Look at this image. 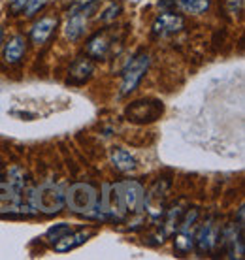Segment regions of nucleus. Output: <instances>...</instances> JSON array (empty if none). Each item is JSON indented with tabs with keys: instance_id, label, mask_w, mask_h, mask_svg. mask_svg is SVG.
Here are the masks:
<instances>
[{
	"instance_id": "1",
	"label": "nucleus",
	"mask_w": 245,
	"mask_h": 260,
	"mask_svg": "<svg viewBox=\"0 0 245 260\" xmlns=\"http://www.w3.org/2000/svg\"><path fill=\"white\" fill-rule=\"evenodd\" d=\"M65 206L72 213L98 219V190L90 183H74L65 190Z\"/></svg>"
},
{
	"instance_id": "23",
	"label": "nucleus",
	"mask_w": 245,
	"mask_h": 260,
	"mask_svg": "<svg viewBox=\"0 0 245 260\" xmlns=\"http://www.w3.org/2000/svg\"><path fill=\"white\" fill-rule=\"evenodd\" d=\"M26 4H28V0H12L10 2V10H12V13L25 12Z\"/></svg>"
},
{
	"instance_id": "16",
	"label": "nucleus",
	"mask_w": 245,
	"mask_h": 260,
	"mask_svg": "<svg viewBox=\"0 0 245 260\" xmlns=\"http://www.w3.org/2000/svg\"><path fill=\"white\" fill-rule=\"evenodd\" d=\"M191 249H194V234L191 228H181L179 234L175 236V251L181 254L189 253Z\"/></svg>"
},
{
	"instance_id": "22",
	"label": "nucleus",
	"mask_w": 245,
	"mask_h": 260,
	"mask_svg": "<svg viewBox=\"0 0 245 260\" xmlns=\"http://www.w3.org/2000/svg\"><path fill=\"white\" fill-rule=\"evenodd\" d=\"M196 217H198V209L193 208L191 211H187V215H185V219L179 222L181 228H193L194 221H196Z\"/></svg>"
},
{
	"instance_id": "11",
	"label": "nucleus",
	"mask_w": 245,
	"mask_h": 260,
	"mask_svg": "<svg viewBox=\"0 0 245 260\" xmlns=\"http://www.w3.org/2000/svg\"><path fill=\"white\" fill-rule=\"evenodd\" d=\"M95 74V64L93 60L87 57H79L72 62L70 70H68V83L72 85H81L87 79H90V76Z\"/></svg>"
},
{
	"instance_id": "5",
	"label": "nucleus",
	"mask_w": 245,
	"mask_h": 260,
	"mask_svg": "<svg viewBox=\"0 0 245 260\" xmlns=\"http://www.w3.org/2000/svg\"><path fill=\"white\" fill-rule=\"evenodd\" d=\"M147 68H149V55H138V57L132 59V62H129L127 70L122 74V85H121L122 96L136 91V87L143 79Z\"/></svg>"
},
{
	"instance_id": "20",
	"label": "nucleus",
	"mask_w": 245,
	"mask_h": 260,
	"mask_svg": "<svg viewBox=\"0 0 245 260\" xmlns=\"http://www.w3.org/2000/svg\"><path fill=\"white\" fill-rule=\"evenodd\" d=\"M47 2H49V0H28V4H26V8H25V15L26 17H33L34 13L38 12V10H42Z\"/></svg>"
},
{
	"instance_id": "9",
	"label": "nucleus",
	"mask_w": 245,
	"mask_h": 260,
	"mask_svg": "<svg viewBox=\"0 0 245 260\" xmlns=\"http://www.w3.org/2000/svg\"><path fill=\"white\" fill-rule=\"evenodd\" d=\"M217 241H219V228L213 224L211 219L204 226H200V230L194 234V245H196V251L200 254L215 249Z\"/></svg>"
},
{
	"instance_id": "10",
	"label": "nucleus",
	"mask_w": 245,
	"mask_h": 260,
	"mask_svg": "<svg viewBox=\"0 0 245 260\" xmlns=\"http://www.w3.org/2000/svg\"><path fill=\"white\" fill-rule=\"evenodd\" d=\"M185 25V21L181 15H175V13H162L155 19L153 23V34L155 36H170V34L179 32Z\"/></svg>"
},
{
	"instance_id": "8",
	"label": "nucleus",
	"mask_w": 245,
	"mask_h": 260,
	"mask_svg": "<svg viewBox=\"0 0 245 260\" xmlns=\"http://www.w3.org/2000/svg\"><path fill=\"white\" fill-rule=\"evenodd\" d=\"M95 234H97V230H93V228H83V230H78V232H68L60 240L55 241L53 247H55L57 253H68V251H74L76 247L83 245L85 241L90 240Z\"/></svg>"
},
{
	"instance_id": "3",
	"label": "nucleus",
	"mask_w": 245,
	"mask_h": 260,
	"mask_svg": "<svg viewBox=\"0 0 245 260\" xmlns=\"http://www.w3.org/2000/svg\"><path fill=\"white\" fill-rule=\"evenodd\" d=\"M33 198L25 202L23 190L10 181H0V213H34Z\"/></svg>"
},
{
	"instance_id": "18",
	"label": "nucleus",
	"mask_w": 245,
	"mask_h": 260,
	"mask_svg": "<svg viewBox=\"0 0 245 260\" xmlns=\"http://www.w3.org/2000/svg\"><path fill=\"white\" fill-rule=\"evenodd\" d=\"M177 6L187 13H204L209 10V0H177Z\"/></svg>"
},
{
	"instance_id": "17",
	"label": "nucleus",
	"mask_w": 245,
	"mask_h": 260,
	"mask_svg": "<svg viewBox=\"0 0 245 260\" xmlns=\"http://www.w3.org/2000/svg\"><path fill=\"white\" fill-rule=\"evenodd\" d=\"M185 213V209L181 206H174L172 209H168L166 213V221H164V236L172 234L175 228L179 226L181 222V215Z\"/></svg>"
},
{
	"instance_id": "13",
	"label": "nucleus",
	"mask_w": 245,
	"mask_h": 260,
	"mask_svg": "<svg viewBox=\"0 0 245 260\" xmlns=\"http://www.w3.org/2000/svg\"><path fill=\"white\" fill-rule=\"evenodd\" d=\"M110 47H111V42L108 40V32H97L89 42H87L85 51H87V55L93 57V59H106Z\"/></svg>"
},
{
	"instance_id": "7",
	"label": "nucleus",
	"mask_w": 245,
	"mask_h": 260,
	"mask_svg": "<svg viewBox=\"0 0 245 260\" xmlns=\"http://www.w3.org/2000/svg\"><path fill=\"white\" fill-rule=\"evenodd\" d=\"M122 196L129 213H142L145 204V190L138 181H122Z\"/></svg>"
},
{
	"instance_id": "14",
	"label": "nucleus",
	"mask_w": 245,
	"mask_h": 260,
	"mask_svg": "<svg viewBox=\"0 0 245 260\" xmlns=\"http://www.w3.org/2000/svg\"><path fill=\"white\" fill-rule=\"evenodd\" d=\"M55 26H57V19H55V17H44V19H40L38 23L33 26V32H30L34 44H36V46L45 44V42L49 40V36L53 34V30H55Z\"/></svg>"
},
{
	"instance_id": "24",
	"label": "nucleus",
	"mask_w": 245,
	"mask_h": 260,
	"mask_svg": "<svg viewBox=\"0 0 245 260\" xmlns=\"http://www.w3.org/2000/svg\"><path fill=\"white\" fill-rule=\"evenodd\" d=\"M2 38H4V30H2V26H0V44H2Z\"/></svg>"
},
{
	"instance_id": "6",
	"label": "nucleus",
	"mask_w": 245,
	"mask_h": 260,
	"mask_svg": "<svg viewBox=\"0 0 245 260\" xmlns=\"http://www.w3.org/2000/svg\"><path fill=\"white\" fill-rule=\"evenodd\" d=\"M79 8H81L79 12L74 8L76 12L72 13V17L66 21V25H65V36L70 40V42H78V40L83 36L90 12L97 10V2H93V4H83V6H79Z\"/></svg>"
},
{
	"instance_id": "19",
	"label": "nucleus",
	"mask_w": 245,
	"mask_h": 260,
	"mask_svg": "<svg viewBox=\"0 0 245 260\" xmlns=\"http://www.w3.org/2000/svg\"><path fill=\"white\" fill-rule=\"evenodd\" d=\"M70 232V224H66V222H58V224H55V226H51L47 232H45V236H47V240L51 241V243H55L57 240H60L65 234H68Z\"/></svg>"
},
{
	"instance_id": "12",
	"label": "nucleus",
	"mask_w": 245,
	"mask_h": 260,
	"mask_svg": "<svg viewBox=\"0 0 245 260\" xmlns=\"http://www.w3.org/2000/svg\"><path fill=\"white\" fill-rule=\"evenodd\" d=\"M25 51H26L25 36H21V34L13 36L6 44V47H4V62H6V64H17V62L23 59Z\"/></svg>"
},
{
	"instance_id": "2",
	"label": "nucleus",
	"mask_w": 245,
	"mask_h": 260,
	"mask_svg": "<svg viewBox=\"0 0 245 260\" xmlns=\"http://www.w3.org/2000/svg\"><path fill=\"white\" fill-rule=\"evenodd\" d=\"M36 211L45 215H55L65 208V189L55 183H44L30 192Z\"/></svg>"
},
{
	"instance_id": "15",
	"label": "nucleus",
	"mask_w": 245,
	"mask_h": 260,
	"mask_svg": "<svg viewBox=\"0 0 245 260\" xmlns=\"http://www.w3.org/2000/svg\"><path fill=\"white\" fill-rule=\"evenodd\" d=\"M110 160L119 172H132L136 168V158L122 147H111Z\"/></svg>"
},
{
	"instance_id": "21",
	"label": "nucleus",
	"mask_w": 245,
	"mask_h": 260,
	"mask_svg": "<svg viewBox=\"0 0 245 260\" xmlns=\"http://www.w3.org/2000/svg\"><path fill=\"white\" fill-rule=\"evenodd\" d=\"M121 10H122V6L121 4H111L106 12H104V15H102V21L106 23V21H111V19H115L117 15L121 13Z\"/></svg>"
},
{
	"instance_id": "4",
	"label": "nucleus",
	"mask_w": 245,
	"mask_h": 260,
	"mask_svg": "<svg viewBox=\"0 0 245 260\" xmlns=\"http://www.w3.org/2000/svg\"><path fill=\"white\" fill-rule=\"evenodd\" d=\"M164 111V104L161 100L155 98H142V100H136L125 110V117L129 119L130 123L136 124H145L153 123L162 115Z\"/></svg>"
},
{
	"instance_id": "25",
	"label": "nucleus",
	"mask_w": 245,
	"mask_h": 260,
	"mask_svg": "<svg viewBox=\"0 0 245 260\" xmlns=\"http://www.w3.org/2000/svg\"><path fill=\"white\" fill-rule=\"evenodd\" d=\"M10 2H12V0H10Z\"/></svg>"
}]
</instances>
